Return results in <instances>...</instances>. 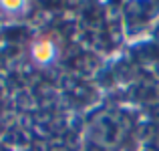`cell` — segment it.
<instances>
[{
	"label": "cell",
	"mask_w": 159,
	"mask_h": 151,
	"mask_svg": "<svg viewBox=\"0 0 159 151\" xmlns=\"http://www.w3.org/2000/svg\"><path fill=\"white\" fill-rule=\"evenodd\" d=\"M20 2H22V0H2V6L8 8V10H16V8L20 6Z\"/></svg>",
	"instance_id": "cell-2"
},
{
	"label": "cell",
	"mask_w": 159,
	"mask_h": 151,
	"mask_svg": "<svg viewBox=\"0 0 159 151\" xmlns=\"http://www.w3.org/2000/svg\"><path fill=\"white\" fill-rule=\"evenodd\" d=\"M32 57L39 62H48L52 57V44L51 43H36L32 48Z\"/></svg>",
	"instance_id": "cell-1"
}]
</instances>
